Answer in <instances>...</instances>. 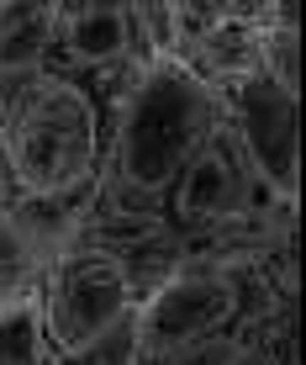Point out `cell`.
Returning a JSON list of instances; mask_svg holds the SVG:
<instances>
[{
	"label": "cell",
	"instance_id": "6da1fadb",
	"mask_svg": "<svg viewBox=\"0 0 306 365\" xmlns=\"http://www.w3.org/2000/svg\"><path fill=\"white\" fill-rule=\"evenodd\" d=\"M111 122L85 80L53 69L0 80V196H90L111 154Z\"/></svg>",
	"mask_w": 306,
	"mask_h": 365
},
{
	"label": "cell",
	"instance_id": "7a4b0ae2",
	"mask_svg": "<svg viewBox=\"0 0 306 365\" xmlns=\"http://www.w3.org/2000/svg\"><path fill=\"white\" fill-rule=\"evenodd\" d=\"M222 128V96L180 64H153L111 122V154L90 196V217L159 222V201Z\"/></svg>",
	"mask_w": 306,
	"mask_h": 365
},
{
	"label": "cell",
	"instance_id": "3957f363",
	"mask_svg": "<svg viewBox=\"0 0 306 365\" xmlns=\"http://www.w3.org/2000/svg\"><path fill=\"white\" fill-rule=\"evenodd\" d=\"M32 302H37V329H43V355L90 349L127 323H137V307H143L127 265L80 233L43 265Z\"/></svg>",
	"mask_w": 306,
	"mask_h": 365
},
{
	"label": "cell",
	"instance_id": "277c9868",
	"mask_svg": "<svg viewBox=\"0 0 306 365\" xmlns=\"http://www.w3.org/2000/svg\"><path fill=\"white\" fill-rule=\"evenodd\" d=\"M216 96H222L227 128H233L238 148L248 154L253 175L280 201H296L301 196V96L280 91L264 69L233 80Z\"/></svg>",
	"mask_w": 306,
	"mask_h": 365
},
{
	"label": "cell",
	"instance_id": "5b68a950",
	"mask_svg": "<svg viewBox=\"0 0 306 365\" xmlns=\"http://www.w3.org/2000/svg\"><path fill=\"white\" fill-rule=\"evenodd\" d=\"M117 64L153 69L143 27H137V0H90V6H53V37H48V64L69 80H95Z\"/></svg>",
	"mask_w": 306,
	"mask_h": 365
},
{
	"label": "cell",
	"instance_id": "8992f818",
	"mask_svg": "<svg viewBox=\"0 0 306 365\" xmlns=\"http://www.w3.org/2000/svg\"><path fill=\"white\" fill-rule=\"evenodd\" d=\"M48 37H53V6H43V0H11V6H0V80L43 69Z\"/></svg>",
	"mask_w": 306,
	"mask_h": 365
},
{
	"label": "cell",
	"instance_id": "52a82bcc",
	"mask_svg": "<svg viewBox=\"0 0 306 365\" xmlns=\"http://www.w3.org/2000/svg\"><path fill=\"white\" fill-rule=\"evenodd\" d=\"M259 69L280 91L301 96V11L290 0H264L259 16Z\"/></svg>",
	"mask_w": 306,
	"mask_h": 365
},
{
	"label": "cell",
	"instance_id": "ba28073f",
	"mask_svg": "<svg viewBox=\"0 0 306 365\" xmlns=\"http://www.w3.org/2000/svg\"><path fill=\"white\" fill-rule=\"evenodd\" d=\"M0 365H48L43 360V329H37V302L21 297L0 312Z\"/></svg>",
	"mask_w": 306,
	"mask_h": 365
},
{
	"label": "cell",
	"instance_id": "9c48e42d",
	"mask_svg": "<svg viewBox=\"0 0 306 365\" xmlns=\"http://www.w3.org/2000/svg\"><path fill=\"white\" fill-rule=\"evenodd\" d=\"M37 259L21 249V238L16 228L6 222V207H0V312L11 307V302H21V297H32L37 292Z\"/></svg>",
	"mask_w": 306,
	"mask_h": 365
},
{
	"label": "cell",
	"instance_id": "30bf717a",
	"mask_svg": "<svg viewBox=\"0 0 306 365\" xmlns=\"http://www.w3.org/2000/svg\"><path fill=\"white\" fill-rule=\"evenodd\" d=\"M238 365H296V318H285V323H275L270 334L259 339V344L248 349Z\"/></svg>",
	"mask_w": 306,
	"mask_h": 365
}]
</instances>
